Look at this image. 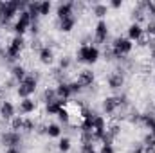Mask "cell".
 Wrapping results in <instances>:
<instances>
[{"instance_id": "cell-26", "label": "cell", "mask_w": 155, "mask_h": 153, "mask_svg": "<svg viewBox=\"0 0 155 153\" xmlns=\"http://www.w3.org/2000/svg\"><path fill=\"white\" fill-rule=\"evenodd\" d=\"M43 99H45L47 103L58 99V97H56V90H54V88H45V92H43Z\"/></svg>"}, {"instance_id": "cell-40", "label": "cell", "mask_w": 155, "mask_h": 153, "mask_svg": "<svg viewBox=\"0 0 155 153\" xmlns=\"http://www.w3.org/2000/svg\"><path fill=\"white\" fill-rule=\"evenodd\" d=\"M5 2H7V0H0V22H2V15H4V9H5Z\"/></svg>"}, {"instance_id": "cell-18", "label": "cell", "mask_w": 155, "mask_h": 153, "mask_svg": "<svg viewBox=\"0 0 155 153\" xmlns=\"http://www.w3.org/2000/svg\"><path fill=\"white\" fill-rule=\"evenodd\" d=\"M16 94L20 96V99H27V97H31V94H35V88H31V86H27V85H18V88H16Z\"/></svg>"}, {"instance_id": "cell-17", "label": "cell", "mask_w": 155, "mask_h": 153, "mask_svg": "<svg viewBox=\"0 0 155 153\" xmlns=\"http://www.w3.org/2000/svg\"><path fill=\"white\" fill-rule=\"evenodd\" d=\"M9 126H11V132L20 133V130H24V117H22V115H15V117L9 121Z\"/></svg>"}, {"instance_id": "cell-3", "label": "cell", "mask_w": 155, "mask_h": 153, "mask_svg": "<svg viewBox=\"0 0 155 153\" xmlns=\"http://www.w3.org/2000/svg\"><path fill=\"white\" fill-rule=\"evenodd\" d=\"M0 141H2V144L4 146H7V148H16V144H20V141H22V137H20V133H16V132H4L2 133V137H0Z\"/></svg>"}, {"instance_id": "cell-34", "label": "cell", "mask_w": 155, "mask_h": 153, "mask_svg": "<svg viewBox=\"0 0 155 153\" xmlns=\"http://www.w3.org/2000/svg\"><path fill=\"white\" fill-rule=\"evenodd\" d=\"M81 153H99V151L94 148V144H83L81 146Z\"/></svg>"}, {"instance_id": "cell-37", "label": "cell", "mask_w": 155, "mask_h": 153, "mask_svg": "<svg viewBox=\"0 0 155 153\" xmlns=\"http://www.w3.org/2000/svg\"><path fill=\"white\" fill-rule=\"evenodd\" d=\"M69 88H71V92H72V94H76V92H79V90H81V86L78 85L76 81H72V83H69Z\"/></svg>"}, {"instance_id": "cell-9", "label": "cell", "mask_w": 155, "mask_h": 153, "mask_svg": "<svg viewBox=\"0 0 155 153\" xmlns=\"http://www.w3.org/2000/svg\"><path fill=\"white\" fill-rule=\"evenodd\" d=\"M56 90V97L58 99H65V101H69V97L72 96V92H71V88H69V83H58V86L54 88Z\"/></svg>"}, {"instance_id": "cell-45", "label": "cell", "mask_w": 155, "mask_h": 153, "mask_svg": "<svg viewBox=\"0 0 155 153\" xmlns=\"http://www.w3.org/2000/svg\"><path fill=\"white\" fill-rule=\"evenodd\" d=\"M150 133H153V135H155V124L152 126V128H150Z\"/></svg>"}, {"instance_id": "cell-25", "label": "cell", "mask_w": 155, "mask_h": 153, "mask_svg": "<svg viewBox=\"0 0 155 153\" xmlns=\"http://www.w3.org/2000/svg\"><path fill=\"white\" fill-rule=\"evenodd\" d=\"M51 2H47V0H43V2H40V16H47L49 13H51Z\"/></svg>"}, {"instance_id": "cell-4", "label": "cell", "mask_w": 155, "mask_h": 153, "mask_svg": "<svg viewBox=\"0 0 155 153\" xmlns=\"http://www.w3.org/2000/svg\"><path fill=\"white\" fill-rule=\"evenodd\" d=\"M107 36H108V25L105 20H99L96 24V29H94V38H96V43H103L107 41Z\"/></svg>"}, {"instance_id": "cell-23", "label": "cell", "mask_w": 155, "mask_h": 153, "mask_svg": "<svg viewBox=\"0 0 155 153\" xmlns=\"http://www.w3.org/2000/svg\"><path fill=\"white\" fill-rule=\"evenodd\" d=\"M88 47H90V45H81V47H79V50H78V61L87 63V58H88Z\"/></svg>"}, {"instance_id": "cell-21", "label": "cell", "mask_w": 155, "mask_h": 153, "mask_svg": "<svg viewBox=\"0 0 155 153\" xmlns=\"http://www.w3.org/2000/svg\"><path fill=\"white\" fill-rule=\"evenodd\" d=\"M99 60V49L96 47V45H90L88 47V58H87V63H96Z\"/></svg>"}, {"instance_id": "cell-11", "label": "cell", "mask_w": 155, "mask_h": 153, "mask_svg": "<svg viewBox=\"0 0 155 153\" xmlns=\"http://www.w3.org/2000/svg\"><path fill=\"white\" fill-rule=\"evenodd\" d=\"M18 110H20V114H33V112L36 110V103H35L31 97L22 99L20 105H18Z\"/></svg>"}, {"instance_id": "cell-44", "label": "cell", "mask_w": 155, "mask_h": 153, "mask_svg": "<svg viewBox=\"0 0 155 153\" xmlns=\"http://www.w3.org/2000/svg\"><path fill=\"white\" fill-rule=\"evenodd\" d=\"M150 58H152V60L155 61V47H153V50H152V54H150Z\"/></svg>"}, {"instance_id": "cell-1", "label": "cell", "mask_w": 155, "mask_h": 153, "mask_svg": "<svg viewBox=\"0 0 155 153\" xmlns=\"http://www.w3.org/2000/svg\"><path fill=\"white\" fill-rule=\"evenodd\" d=\"M110 49H112V56L121 60L123 56H126V54L132 52V49H134V41H130L128 38H116Z\"/></svg>"}, {"instance_id": "cell-14", "label": "cell", "mask_w": 155, "mask_h": 153, "mask_svg": "<svg viewBox=\"0 0 155 153\" xmlns=\"http://www.w3.org/2000/svg\"><path fill=\"white\" fill-rule=\"evenodd\" d=\"M107 13H108V5H107V4H99V2H97V4L92 5V15L97 16L99 20H103V18L107 16Z\"/></svg>"}, {"instance_id": "cell-2", "label": "cell", "mask_w": 155, "mask_h": 153, "mask_svg": "<svg viewBox=\"0 0 155 153\" xmlns=\"http://www.w3.org/2000/svg\"><path fill=\"white\" fill-rule=\"evenodd\" d=\"M124 103H126V97H116V96L107 97L103 101V110L107 114H116L117 110H119V106H123Z\"/></svg>"}, {"instance_id": "cell-7", "label": "cell", "mask_w": 155, "mask_h": 153, "mask_svg": "<svg viewBox=\"0 0 155 153\" xmlns=\"http://www.w3.org/2000/svg\"><path fill=\"white\" fill-rule=\"evenodd\" d=\"M38 58H40V61H41L43 65H51L52 60H54V52H52L51 47L43 45V47H40L38 49Z\"/></svg>"}, {"instance_id": "cell-41", "label": "cell", "mask_w": 155, "mask_h": 153, "mask_svg": "<svg viewBox=\"0 0 155 153\" xmlns=\"http://www.w3.org/2000/svg\"><path fill=\"white\" fill-rule=\"evenodd\" d=\"M132 153H144V146H143V144H137V146L134 148V151H132Z\"/></svg>"}, {"instance_id": "cell-38", "label": "cell", "mask_w": 155, "mask_h": 153, "mask_svg": "<svg viewBox=\"0 0 155 153\" xmlns=\"http://www.w3.org/2000/svg\"><path fill=\"white\" fill-rule=\"evenodd\" d=\"M146 11L155 16V2H146Z\"/></svg>"}, {"instance_id": "cell-31", "label": "cell", "mask_w": 155, "mask_h": 153, "mask_svg": "<svg viewBox=\"0 0 155 153\" xmlns=\"http://www.w3.org/2000/svg\"><path fill=\"white\" fill-rule=\"evenodd\" d=\"M69 67H71V58L69 56H63L60 60V70H67Z\"/></svg>"}, {"instance_id": "cell-12", "label": "cell", "mask_w": 155, "mask_h": 153, "mask_svg": "<svg viewBox=\"0 0 155 153\" xmlns=\"http://www.w3.org/2000/svg\"><path fill=\"white\" fill-rule=\"evenodd\" d=\"M143 33H144V29L141 27V24L134 22V24L128 27V40H130V41H137V38H139Z\"/></svg>"}, {"instance_id": "cell-27", "label": "cell", "mask_w": 155, "mask_h": 153, "mask_svg": "<svg viewBox=\"0 0 155 153\" xmlns=\"http://www.w3.org/2000/svg\"><path fill=\"white\" fill-rule=\"evenodd\" d=\"M58 119H60L63 124H69V121H71V114H69V110H67V108H61V110L58 112Z\"/></svg>"}, {"instance_id": "cell-13", "label": "cell", "mask_w": 155, "mask_h": 153, "mask_svg": "<svg viewBox=\"0 0 155 153\" xmlns=\"http://www.w3.org/2000/svg\"><path fill=\"white\" fill-rule=\"evenodd\" d=\"M11 76H13V79H15L16 83H24L27 72H25V69H24L22 65H15V67L11 69Z\"/></svg>"}, {"instance_id": "cell-32", "label": "cell", "mask_w": 155, "mask_h": 153, "mask_svg": "<svg viewBox=\"0 0 155 153\" xmlns=\"http://www.w3.org/2000/svg\"><path fill=\"white\" fill-rule=\"evenodd\" d=\"M35 128H36V124H35L33 119H24V130L25 132H33Z\"/></svg>"}, {"instance_id": "cell-10", "label": "cell", "mask_w": 155, "mask_h": 153, "mask_svg": "<svg viewBox=\"0 0 155 153\" xmlns=\"http://www.w3.org/2000/svg\"><path fill=\"white\" fill-rule=\"evenodd\" d=\"M123 85H124V76H123L121 72H112V74L108 76V86H110L112 90L121 88Z\"/></svg>"}, {"instance_id": "cell-16", "label": "cell", "mask_w": 155, "mask_h": 153, "mask_svg": "<svg viewBox=\"0 0 155 153\" xmlns=\"http://www.w3.org/2000/svg\"><path fill=\"white\" fill-rule=\"evenodd\" d=\"M74 25H76V18L74 16H69L65 20H60V31L61 33H71L74 29Z\"/></svg>"}, {"instance_id": "cell-36", "label": "cell", "mask_w": 155, "mask_h": 153, "mask_svg": "<svg viewBox=\"0 0 155 153\" xmlns=\"http://www.w3.org/2000/svg\"><path fill=\"white\" fill-rule=\"evenodd\" d=\"M99 153H116V150H114V146H112V144H101Z\"/></svg>"}, {"instance_id": "cell-6", "label": "cell", "mask_w": 155, "mask_h": 153, "mask_svg": "<svg viewBox=\"0 0 155 153\" xmlns=\"http://www.w3.org/2000/svg\"><path fill=\"white\" fill-rule=\"evenodd\" d=\"M15 115H16V108H15V105H13V103L4 101V103L0 105V117H2V119L11 121Z\"/></svg>"}, {"instance_id": "cell-39", "label": "cell", "mask_w": 155, "mask_h": 153, "mask_svg": "<svg viewBox=\"0 0 155 153\" xmlns=\"http://www.w3.org/2000/svg\"><path fill=\"white\" fill-rule=\"evenodd\" d=\"M108 5H110L112 9H119V7L123 5V0H112V2L108 4Z\"/></svg>"}, {"instance_id": "cell-33", "label": "cell", "mask_w": 155, "mask_h": 153, "mask_svg": "<svg viewBox=\"0 0 155 153\" xmlns=\"http://www.w3.org/2000/svg\"><path fill=\"white\" fill-rule=\"evenodd\" d=\"M144 33H146V34H150V38H152V36H155V22H148V24H146Z\"/></svg>"}, {"instance_id": "cell-30", "label": "cell", "mask_w": 155, "mask_h": 153, "mask_svg": "<svg viewBox=\"0 0 155 153\" xmlns=\"http://www.w3.org/2000/svg\"><path fill=\"white\" fill-rule=\"evenodd\" d=\"M143 146H150V148H155V135H153V133H146V135H144Z\"/></svg>"}, {"instance_id": "cell-5", "label": "cell", "mask_w": 155, "mask_h": 153, "mask_svg": "<svg viewBox=\"0 0 155 153\" xmlns=\"http://www.w3.org/2000/svg\"><path fill=\"white\" fill-rule=\"evenodd\" d=\"M76 83L81 86V88H83V86H90V85L94 83V72H92V70H88V69H85V70L78 72Z\"/></svg>"}, {"instance_id": "cell-22", "label": "cell", "mask_w": 155, "mask_h": 153, "mask_svg": "<svg viewBox=\"0 0 155 153\" xmlns=\"http://www.w3.org/2000/svg\"><path fill=\"white\" fill-rule=\"evenodd\" d=\"M72 148V142H71V139L69 137H60V142H58V150L61 153H67L69 150Z\"/></svg>"}, {"instance_id": "cell-35", "label": "cell", "mask_w": 155, "mask_h": 153, "mask_svg": "<svg viewBox=\"0 0 155 153\" xmlns=\"http://www.w3.org/2000/svg\"><path fill=\"white\" fill-rule=\"evenodd\" d=\"M11 43L22 49V47H24V43H25V40H24V36H15V38L11 40Z\"/></svg>"}, {"instance_id": "cell-29", "label": "cell", "mask_w": 155, "mask_h": 153, "mask_svg": "<svg viewBox=\"0 0 155 153\" xmlns=\"http://www.w3.org/2000/svg\"><path fill=\"white\" fill-rule=\"evenodd\" d=\"M107 133H108V135H110V137H112V139H116L117 135H119V133H121V128H119V126H117V124H110V126H108V128H107Z\"/></svg>"}, {"instance_id": "cell-43", "label": "cell", "mask_w": 155, "mask_h": 153, "mask_svg": "<svg viewBox=\"0 0 155 153\" xmlns=\"http://www.w3.org/2000/svg\"><path fill=\"white\" fill-rule=\"evenodd\" d=\"M144 153H155V148H150V146H144Z\"/></svg>"}, {"instance_id": "cell-15", "label": "cell", "mask_w": 155, "mask_h": 153, "mask_svg": "<svg viewBox=\"0 0 155 153\" xmlns=\"http://www.w3.org/2000/svg\"><path fill=\"white\" fill-rule=\"evenodd\" d=\"M20 54H22V49H20V47H16V45H13V43H9V45H7V49H5V56H7V60H9V61L18 60V58H20Z\"/></svg>"}, {"instance_id": "cell-42", "label": "cell", "mask_w": 155, "mask_h": 153, "mask_svg": "<svg viewBox=\"0 0 155 153\" xmlns=\"http://www.w3.org/2000/svg\"><path fill=\"white\" fill-rule=\"evenodd\" d=\"M5 153H22V151H20L18 148H7V151Z\"/></svg>"}, {"instance_id": "cell-20", "label": "cell", "mask_w": 155, "mask_h": 153, "mask_svg": "<svg viewBox=\"0 0 155 153\" xmlns=\"http://www.w3.org/2000/svg\"><path fill=\"white\" fill-rule=\"evenodd\" d=\"M16 22H20V24H24L25 27H31V25L35 24V22H33V18H31V15H29V13H27L25 9L18 13V20H16Z\"/></svg>"}, {"instance_id": "cell-19", "label": "cell", "mask_w": 155, "mask_h": 153, "mask_svg": "<svg viewBox=\"0 0 155 153\" xmlns=\"http://www.w3.org/2000/svg\"><path fill=\"white\" fill-rule=\"evenodd\" d=\"M45 133L52 139H60L61 137V128H60V124H47Z\"/></svg>"}, {"instance_id": "cell-8", "label": "cell", "mask_w": 155, "mask_h": 153, "mask_svg": "<svg viewBox=\"0 0 155 153\" xmlns=\"http://www.w3.org/2000/svg\"><path fill=\"white\" fill-rule=\"evenodd\" d=\"M72 9H74V2H65V4H60L58 5V20H65L69 16H72Z\"/></svg>"}, {"instance_id": "cell-28", "label": "cell", "mask_w": 155, "mask_h": 153, "mask_svg": "<svg viewBox=\"0 0 155 153\" xmlns=\"http://www.w3.org/2000/svg\"><path fill=\"white\" fill-rule=\"evenodd\" d=\"M150 41H152V38H150V34L143 33V34H141V36L137 38V41H135V43H137L139 47H146V45H150Z\"/></svg>"}, {"instance_id": "cell-24", "label": "cell", "mask_w": 155, "mask_h": 153, "mask_svg": "<svg viewBox=\"0 0 155 153\" xmlns=\"http://www.w3.org/2000/svg\"><path fill=\"white\" fill-rule=\"evenodd\" d=\"M20 85H22V83H20ZM24 85H27V86H31V88L36 90V86H38V79L33 76V74H27L25 79H24Z\"/></svg>"}]
</instances>
